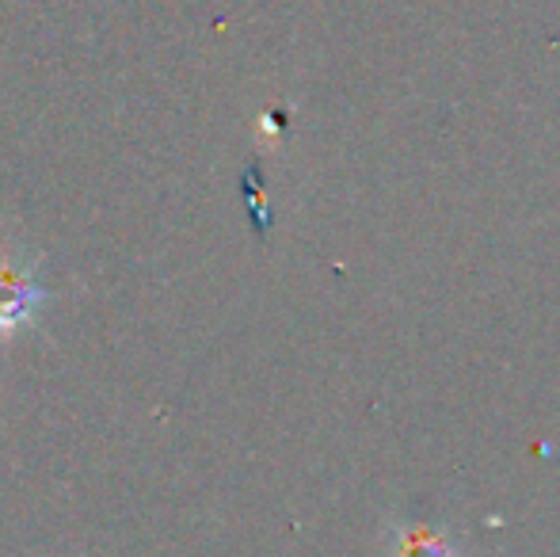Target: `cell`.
Listing matches in <instances>:
<instances>
[{
	"instance_id": "cell-1",
	"label": "cell",
	"mask_w": 560,
	"mask_h": 557,
	"mask_svg": "<svg viewBox=\"0 0 560 557\" xmlns=\"http://www.w3.org/2000/svg\"><path fill=\"white\" fill-rule=\"evenodd\" d=\"M38 260L12 245H0V340H12L46 305V287L35 276Z\"/></svg>"
},
{
	"instance_id": "cell-2",
	"label": "cell",
	"mask_w": 560,
	"mask_h": 557,
	"mask_svg": "<svg viewBox=\"0 0 560 557\" xmlns=\"http://www.w3.org/2000/svg\"><path fill=\"white\" fill-rule=\"evenodd\" d=\"M389 557H462V543L431 523H393Z\"/></svg>"
}]
</instances>
